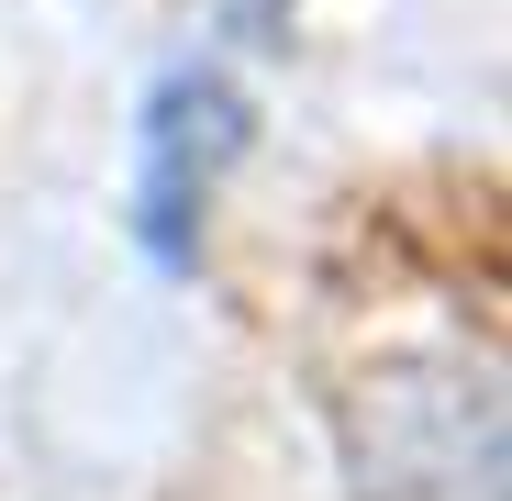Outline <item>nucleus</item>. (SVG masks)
<instances>
[{
    "label": "nucleus",
    "instance_id": "1",
    "mask_svg": "<svg viewBox=\"0 0 512 501\" xmlns=\"http://www.w3.org/2000/svg\"><path fill=\"white\" fill-rule=\"evenodd\" d=\"M334 446L357 501H501L512 424L479 357H368L334 390Z\"/></svg>",
    "mask_w": 512,
    "mask_h": 501
},
{
    "label": "nucleus",
    "instance_id": "2",
    "mask_svg": "<svg viewBox=\"0 0 512 501\" xmlns=\"http://www.w3.org/2000/svg\"><path fill=\"white\" fill-rule=\"evenodd\" d=\"M145 179H134V234L156 245V257H190V234H201V201L212 179L245 156L256 112L223 67H179V78H156V101H145Z\"/></svg>",
    "mask_w": 512,
    "mask_h": 501
}]
</instances>
